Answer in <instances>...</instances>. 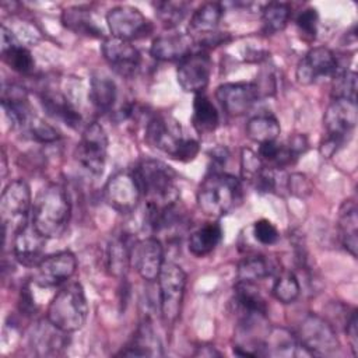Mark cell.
<instances>
[{
  "label": "cell",
  "mask_w": 358,
  "mask_h": 358,
  "mask_svg": "<svg viewBox=\"0 0 358 358\" xmlns=\"http://www.w3.org/2000/svg\"><path fill=\"white\" fill-rule=\"evenodd\" d=\"M197 206L208 217H222L242 201V185L234 175L213 171L200 183Z\"/></svg>",
  "instance_id": "3"
},
{
  "label": "cell",
  "mask_w": 358,
  "mask_h": 358,
  "mask_svg": "<svg viewBox=\"0 0 358 358\" xmlns=\"http://www.w3.org/2000/svg\"><path fill=\"white\" fill-rule=\"evenodd\" d=\"M284 147L292 162H295L308 150V140L303 134H294L288 138V143Z\"/></svg>",
  "instance_id": "45"
},
{
  "label": "cell",
  "mask_w": 358,
  "mask_h": 358,
  "mask_svg": "<svg viewBox=\"0 0 358 358\" xmlns=\"http://www.w3.org/2000/svg\"><path fill=\"white\" fill-rule=\"evenodd\" d=\"M108 152V136L98 122H91L83 130L77 144L76 157L78 164L94 176L103 172Z\"/></svg>",
  "instance_id": "9"
},
{
  "label": "cell",
  "mask_w": 358,
  "mask_h": 358,
  "mask_svg": "<svg viewBox=\"0 0 358 358\" xmlns=\"http://www.w3.org/2000/svg\"><path fill=\"white\" fill-rule=\"evenodd\" d=\"M42 103L45 110L56 117L63 120L70 127H77L81 122L80 113L73 108V105L60 94H45L42 96Z\"/></svg>",
  "instance_id": "35"
},
{
  "label": "cell",
  "mask_w": 358,
  "mask_h": 358,
  "mask_svg": "<svg viewBox=\"0 0 358 358\" xmlns=\"http://www.w3.org/2000/svg\"><path fill=\"white\" fill-rule=\"evenodd\" d=\"M338 229L341 245L351 256H357L358 248V215L354 200H345L338 210Z\"/></svg>",
  "instance_id": "29"
},
{
  "label": "cell",
  "mask_w": 358,
  "mask_h": 358,
  "mask_svg": "<svg viewBox=\"0 0 358 358\" xmlns=\"http://www.w3.org/2000/svg\"><path fill=\"white\" fill-rule=\"evenodd\" d=\"M222 239V228L217 222H207L189 238V252L197 257L210 255Z\"/></svg>",
  "instance_id": "30"
},
{
  "label": "cell",
  "mask_w": 358,
  "mask_h": 358,
  "mask_svg": "<svg viewBox=\"0 0 358 358\" xmlns=\"http://www.w3.org/2000/svg\"><path fill=\"white\" fill-rule=\"evenodd\" d=\"M20 309L21 312H24L25 315H31L35 312V302H34V298L29 292V288L28 285H24L22 289H21V295H20Z\"/></svg>",
  "instance_id": "47"
},
{
  "label": "cell",
  "mask_w": 358,
  "mask_h": 358,
  "mask_svg": "<svg viewBox=\"0 0 358 358\" xmlns=\"http://www.w3.org/2000/svg\"><path fill=\"white\" fill-rule=\"evenodd\" d=\"M301 294V285L298 277L291 270H280L274 284H273V295L277 301L282 303L294 302Z\"/></svg>",
  "instance_id": "37"
},
{
  "label": "cell",
  "mask_w": 358,
  "mask_h": 358,
  "mask_svg": "<svg viewBox=\"0 0 358 358\" xmlns=\"http://www.w3.org/2000/svg\"><path fill=\"white\" fill-rule=\"evenodd\" d=\"M106 24L113 38L131 42L152 32L150 20L136 7L116 6L106 14Z\"/></svg>",
  "instance_id": "10"
},
{
  "label": "cell",
  "mask_w": 358,
  "mask_h": 358,
  "mask_svg": "<svg viewBox=\"0 0 358 358\" xmlns=\"http://www.w3.org/2000/svg\"><path fill=\"white\" fill-rule=\"evenodd\" d=\"M298 29L301 34L309 39H315L316 32H317V25H319V14L316 8H306L301 11L295 20Z\"/></svg>",
  "instance_id": "43"
},
{
  "label": "cell",
  "mask_w": 358,
  "mask_h": 358,
  "mask_svg": "<svg viewBox=\"0 0 358 358\" xmlns=\"http://www.w3.org/2000/svg\"><path fill=\"white\" fill-rule=\"evenodd\" d=\"M1 57L11 70L20 74H29L34 71L35 60L32 53L25 46L20 45L13 32L4 25L1 27Z\"/></svg>",
  "instance_id": "23"
},
{
  "label": "cell",
  "mask_w": 358,
  "mask_h": 358,
  "mask_svg": "<svg viewBox=\"0 0 358 358\" xmlns=\"http://www.w3.org/2000/svg\"><path fill=\"white\" fill-rule=\"evenodd\" d=\"M215 98L231 116H242L260 98L255 83H225L215 91Z\"/></svg>",
  "instance_id": "19"
},
{
  "label": "cell",
  "mask_w": 358,
  "mask_h": 358,
  "mask_svg": "<svg viewBox=\"0 0 358 358\" xmlns=\"http://www.w3.org/2000/svg\"><path fill=\"white\" fill-rule=\"evenodd\" d=\"M46 238L34 224H24L13 234V253L15 260L25 267H36L43 256Z\"/></svg>",
  "instance_id": "20"
},
{
  "label": "cell",
  "mask_w": 358,
  "mask_h": 358,
  "mask_svg": "<svg viewBox=\"0 0 358 358\" xmlns=\"http://www.w3.org/2000/svg\"><path fill=\"white\" fill-rule=\"evenodd\" d=\"M358 319H357V310H352L350 313V316L347 317V323H345V334H347V340L350 343V347L352 350V354L357 355L358 354Z\"/></svg>",
  "instance_id": "46"
},
{
  "label": "cell",
  "mask_w": 358,
  "mask_h": 358,
  "mask_svg": "<svg viewBox=\"0 0 358 358\" xmlns=\"http://www.w3.org/2000/svg\"><path fill=\"white\" fill-rule=\"evenodd\" d=\"M224 7L218 1H207L201 4L190 17L189 35L194 39V43L215 46L222 42L218 24L222 18Z\"/></svg>",
  "instance_id": "13"
},
{
  "label": "cell",
  "mask_w": 358,
  "mask_h": 358,
  "mask_svg": "<svg viewBox=\"0 0 358 358\" xmlns=\"http://www.w3.org/2000/svg\"><path fill=\"white\" fill-rule=\"evenodd\" d=\"M88 98L98 112H109L117 98L115 81L103 73H94L90 80Z\"/></svg>",
  "instance_id": "28"
},
{
  "label": "cell",
  "mask_w": 358,
  "mask_h": 358,
  "mask_svg": "<svg viewBox=\"0 0 358 358\" xmlns=\"http://www.w3.org/2000/svg\"><path fill=\"white\" fill-rule=\"evenodd\" d=\"M67 334L69 333L60 330L48 319H42L32 327L29 343L38 355L57 354L67 347Z\"/></svg>",
  "instance_id": "22"
},
{
  "label": "cell",
  "mask_w": 358,
  "mask_h": 358,
  "mask_svg": "<svg viewBox=\"0 0 358 358\" xmlns=\"http://www.w3.org/2000/svg\"><path fill=\"white\" fill-rule=\"evenodd\" d=\"M275 264L266 256H248L238 264V281L256 282L271 275L275 271Z\"/></svg>",
  "instance_id": "33"
},
{
  "label": "cell",
  "mask_w": 358,
  "mask_h": 358,
  "mask_svg": "<svg viewBox=\"0 0 358 358\" xmlns=\"http://www.w3.org/2000/svg\"><path fill=\"white\" fill-rule=\"evenodd\" d=\"M164 246L157 236L136 241L131 250V266L145 281H155L164 266Z\"/></svg>",
  "instance_id": "16"
},
{
  "label": "cell",
  "mask_w": 358,
  "mask_h": 358,
  "mask_svg": "<svg viewBox=\"0 0 358 358\" xmlns=\"http://www.w3.org/2000/svg\"><path fill=\"white\" fill-rule=\"evenodd\" d=\"M253 236L259 243L264 246H270L278 242L280 232L271 221L262 218L253 224Z\"/></svg>",
  "instance_id": "42"
},
{
  "label": "cell",
  "mask_w": 358,
  "mask_h": 358,
  "mask_svg": "<svg viewBox=\"0 0 358 358\" xmlns=\"http://www.w3.org/2000/svg\"><path fill=\"white\" fill-rule=\"evenodd\" d=\"M305 350L298 337L284 327L268 329L264 338V355L270 357H296ZM306 351V350H305Z\"/></svg>",
  "instance_id": "26"
},
{
  "label": "cell",
  "mask_w": 358,
  "mask_h": 358,
  "mask_svg": "<svg viewBox=\"0 0 358 358\" xmlns=\"http://www.w3.org/2000/svg\"><path fill=\"white\" fill-rule=\"evenodd\" d=\"M234 298L241 316H267L266 299L262 295V292L256 288L255 282L236 281L234 287Z\"/></svg>",
  "instance_id": "27"
},
{
  "label": "cell",
  "mask_w": 358,
  "mask_h": 358,
  "mask_svg": "<svg viewBox=\"0 0 358 358\" xmlns=\"http://www.w3.org/2000/svg\"><path fill=\"white\" fill-rule=\"evenodd\" d=\"M338 70V60L333 50L324 46L312 48L296 66V80L309 85L324 77H333Z\"/></svg>",
  "instance_id": "14"
},
{
  "label": "cell",
  "mask_w": 358,
  "mask_h": 358,
  "mask_svg": "<svg viewBox=\"0 0 358 358\" xmlns=\"http://www.w3.org/2000/svg\"><path fill=\"white\" fill-rule=\"evenodd\" d=\"M105 201L117 213L129 214L136 210L141 192L131 171L113 173L103 186Z\"/></svg>",
  "instance_id": "12"
},
{
  "label": "cell",
  "mask_w": 358,
  "mask_h": 358,
  "mask_svg": "<svg viewBox=\"0 0 358 358\" xmlns=\"http://www.w3.org/2000/svg\"><path fill=\"white\" fill-rule=\"evenodd\" d=\"M158 20L166 28L178 27L186 17L189 4L185 1H157L154 3Z\"/></svg>",
  "instance_id": "38"
},
{
  "label": "cell",
  "mask_w": 358,
  "mask_h": 358,
  "mask_svg": "<svg viewBox=\"0 0 358 358\" xmlns=\"http://www.w3.org/2000/svg\"><path fill=\"white\" fill-rule=\"evenodd\" d=\"M88 312L90 308L83 285L80 282H70L52 298L46 310V319L60 330L73 333L85 324Z\"/></svg>",
  "instance_id": "5"
},
{
  "label": "cell",
  "mask_w": 358,
  "mask_h": 358,
  "mask_svg": "<svg viewBox=\"0 0 358 358\" xmlns=\"http://www.w3.org/2000/svg\"><path fill=\"white\" fill-rule=\"evenodd\" d=\"M134 239L127 232L116 234L110 238L106 249V262L109 273L115 277H123L131 266V250Z\"/></svg>",
  "instance_id": "24"
},
{
  "label": "cell",
  "mask_w": 358,
  "mask_h": 358,
  "mask_svg": "<svg viewBox=\"0 0 358 358\" xmlns=\"http://www.w3.org/2000/svg\"><path fill=\"white\" fill-rule=\"evenodd\" d=\"M194 39L189 34L171 32L157 36L150 48V53L159 62H180L193 52Z\"/></svg>",
  "instance_id": "21"
},
{
  "label": "cell",
  "mask_w": 358,
  "mask_h": 358,
  "mask_svg": "<svg viewBox=\"0 0 358 358\" xmlns=\"http://www.w3.org/2000/svg\"><path fill=\"white\" fill-rule=\"evenodd\" d=\"M355 124L357 102L345 98H333L323 116V126L327 137L345 143L347 136L351 134Z\"/></svg>",
  "instance_id": "17"
},
{
  "label": "cell",
  "mask_w": 358,
  "mask_h": 358,
  "mask_svg": "<svg viewBox=\"0 0 358 358\" xmlns=\"http://www.w3.org/2000/svg\"><path fill=\"white\" fill-rule=\"evenodd\" d=\"M287 187L288 190L296 197H306L312 192V183L303 173H291L287 178Z\"/></svg>",
  "instance_id": "44"
},
{
  "label": "cell",
  "mask_w": 358,
  "mask_h": 358,
  "mask_svg": "<svg viewBox=\"0 0 358 358\" xmlns=\"http://www.w3.org/2000/svg\"><path fill=\"white\" fill-rule=\"evenodd\" d=\"M62 22L66 28L87 36H101L102 31L99 27L92 21L91 14L84 7H69L64 8L62 13Z\"/></svg>",
  "instance_id": "34"
},
{
  "label": "cell",
  "mask_w": 358,
  "mask_h": 358,
  "mask_svg": "<svg viewBox=\"0 0 358 358\" xmlns=\"http://www.w3.org/2000/svg\"><path fill=\"white\" fill-rule=\"evenodd\" d=\"M192 123L200 134L213 133L220 123L217 108L210 101V98L206 96L204 94L194 95Z\"/></svg>",
  "instance_id": "31"
},
{
  "label": "cell",
  "mask_w": 358,
  "mask_h": 358,
  "mask_svg": "<svg viewBox=\"0 0 358 358\" xmlns=\"http://www.w3.org/2000/svg\"><path fill=\"white\" fill-rule=\"evenodd\" d=\"M147 141L171 158L187 162L199 154V143L185 137L178 120L171 116H154L145 129Z\"/></svg>",
  "instance_id": "4"
},
{
  "label": "cell",
  "mask_w": 358,
  "mask_h": 358,
  "mask_svg": "<svg viewBox=\"0 0 358 358\" xmlns=\"http://www.w3.org/2000/svg\"><path fill=\"white\" fill-rule=\"evenodd\" d=\"M28 127L29 133L32 134V138H35L39 143H53L60 138V133L57 131V129L43 122L42 119L31 117Z\"/></svg>",
  "instance_id": "41"
},
{
  "label": "cell",
  "mask_w": 358,
  "mask_h": 358,
  "mask_svg": "<svg viewBox=\"0 0 358 358\" xmlns=\"http://www.w3.org/2000/svg\"><path fill=\"white\" fill-rule=\"evenodd\" d=\"M71 203L67 190L49 183L39 190L32 204V224L46 239L62 236L70 222Z\"/></svg>",
  "instance_id": "2"
},
{
  "label": "cell",
  "mask_w": 358,
  "mask_h": 358,
  "mask_svg": "<svg viewBox=\"0 0 358 358\" xmlns=\"http://www.w3.org/2000/svg\"><path fill=\"white\" fill-rule=\"evenodd\" d=\"M145 204L155 208H166L179 201L176 172L162 161L141 159L131 169Z\"/></svg>",
  "instance_id": "1"
},
{
  "label": "cell",
  "mask_w": 358,
  "mask_h": 358,
  "mask_svg": "<svg viewBox=\"0 0 358 358\" xmlns=\"http://www.w3.org/2000/svg\"><path fill=\"white\" fill-rule=\"evenodd\" d=\"M32 208L29 185L22 179L11 180L0 197V217L4 231L11 227L14 234L21 225L27 224V217Z\"/></svg>",
  "instance_id": "8"
},
{
  "label": "cell",
  "mask_w": 358,
  "mask_h": 358,
  "mask_svg": "<svg viewBox=\"0 0 358 358\" xmlns=\"http://www.w3.org/2000/svg\"><path fill=\"white\" fill-rule=\"evenodd\" d=\"M291 8L289 4L282 1H270L262 10L263 31L266 34H275L282 31L289 20Z\"/></svg>",
  "instance_id": "36"
},
{
  "label": "cell",
  "mask_w": 358,
  "mask_h": 358,
  "mask_svg": "<svg viewBox=\"0 0 358 358\" xmlns=\"http://www.w3.org/2000/svg\"><path fill=\"white\" fill-rule=\"evenodd\" d=\"M103 59L119 76L131 77L140 67L141 55L130 42L109 36L101 46Z\"/></svg>",
  "instance_id": "18"
},
{
  "label": "cell",
  "mask_w": 358,
  "mask_h": 358,
  "mask_svg": "<svg viewBox=\"0 0 358 358\" xmlns=\"http://www.w3.org/2000/svg\"><path fill=\"white\" fill-rule=\"evenodd\" d=\"M296 337L310 355L333 354L340 347L333 324L316 313H308L302 319Z\"/></svg>",
  "instance_id": "7"
},
{
  "label": "cell",
  "mask_w": 358,
  "mask_h": 358,
  "mask_svg": "<svg viewBox=\"0 0 358 358\" xmlns=\"http://www.w3.org/2000/svg\"><path fill=\"white\" fill-rule=\"evenodd\" d=\"M124 357H158L162 355V345L150 320H144L136 330L131 341L119 352Z\"/></svg>",
  "instance_id": "25"
},
{
  "label": "cell",
  "mask_w": 358,
  "mask_h": 358,
  "mask_svg": "<svg viewBox=\"0 0 358 358\" xmlns=\"http://www.w3.org/2000/svg\"><path fill=\"white\" fill-rule=\"evenodd\" d=\"M333 98L357 102V74L351 70H337L333 76Z\"/></svg>",
  "instance_id": "39"
},
{
  "label": "cell",
  "mask_w": 358,
  "mask_h": 358,
  "mask_svg": "<svg viewBox=\"0 0 358 358\" xmlns=\"http://www.w3.org/2000/svg\"><path fill=\"white\" fill-rule=\"evenodd\" d=\"M157 281L161 317L165 324L172 326L180 315L186 289V273L179 264L165 262Z\"/></svg>",
  "instance_id": "6"
},
{
  "label": "cell",
  "mask_w": 358,
  "mask_h": 358,
  "mask_svg": "<svg viewBox=\"0 0 358 358\" xmlns=\"http://www.w3.org/2000/svg\"><path fill=\"white\" fill-rule=\"evenodd\" d=\"M263 161L250 148H243L241 154V173L245 180L255 182L263 169Z\"/></svg>",
  "instance_id": "40"
},
{
  "label": "cell",
  "mask_w": 358,
  "mask_h": 358,
  "mask_svg": "<svg viewBox=\"0 0 358 358\" xmlns=\"http://www.w3.org/2000/svg\"><path fill=\"white\" fill-rule=\"evenodd\" d=\"M280 131L281 127L277 117L268 112L257 113L256 116L250 117L246 124L248 137L257 144L277 141Z\"/></svg>",
  "instance_id": "32"
},
{
  "label": "cell",
  "mask_w": 358,
  "mask_h": 358,
  "mask_svg": "<svg viewBox=\"0 0 358 358\" xmlns=\"http://www.w3.org/2000/svg\"><path fill=\"white\" fill-rule=\"evenodd\" d=\"M213 62L207 52L197 50L187 55L178 63L176 78L180 88L194 95L203 94L210 83Z\"/></svg>",
  "instance_id": "11"
},
{
  "label": "cell",
  "mask_w": 358,
  "mask_h": 358,
  "mask_svg": "<svg viewBox=\"0 0 358 358\" xmlns=\"http://www.w3.org/2000/svg\"><path fill=\"white\" fill-rule=\"evenodd\" d=\"M35 268V282L39 287H57L73 277L77 270V259L70 250H60L43 257Z\"/></svg>",
  "instance_id": "15"
}]
</instances>
